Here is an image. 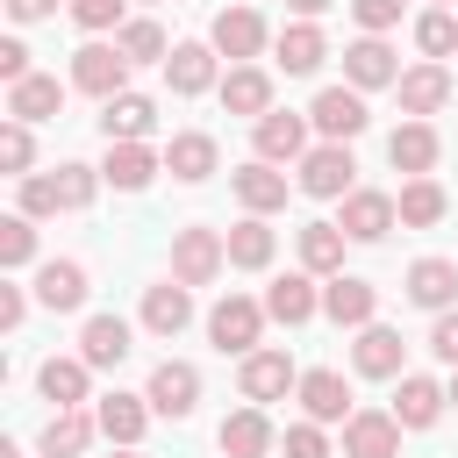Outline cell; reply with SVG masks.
<instances>
[{"instance_id": "obj_14", "label": "cell", "mask_w": 458, "mask_h": 458, "mask_svg": "<svg viewBox=\"0 0 458 458\" xmlns=\"http://www.w3.org/2000/svg\"><path fill=\"white\" fill-rule=\"evenodd\" d=\"M215 93H222V107L243 114V122H265V114H272V72H265V64H229Z\"/></svg>"}, {"instance_id": "obj_23", "label": "cell", "mask_w": 458, "mask_h": 458, "mask_svg": "<svg viewBox=\"0 0 458 458\" xmlns=\"http://www.w3.org/2000/svg\"><path fill=\"white\" fill-rule=\"evenodd\" d=\"M444 408H451V394H444L429 372H401V386H394V422H401V429H429Z\"/></svg>"}, {"instance_id": "obj_50", "label": "cell", "mask_w": 458, "mask_h": 458, "mask_svg": "<svg viewBox=\"0 0 458 458\" xmlns=\"http://www.w3.org/2000/svg\"><path fill=\"white\" fill-rule=\"evenodd\" d=\"M21 315H29V293L21 286H0V329H21Z\"/></svg>"}, {"instance_id": "obj_17", "label": "cell", "mask_w": 458, "mask_h": 458, "mask_svg": "<svg viewBox=\"0 0 458 458\" xmlns=\"http://www.w3.org/2000/svg\"><path fill=\"white\" fill-rule=\"evenodd\" d=\"M208 43H215V50L229 57V64H250V57L265 50V14H258V7H222V14H215V36H208Z\"/></svg>"}, {"instance_id": "obj_30", "label": "cell", "mask_w": 458, "mask_h": 458, "mask_svg": "<svg viewBox=\"0 0 458 458\" xmlns=\"http://www.w3.org/2000/svg\"><path fill=\"white\" fill-rule=\"evenodd\" d=\"M64 114V86L50 72H29L21 86H7V122H57Z\"/></svg>"}, {"instance_id": "obj_43", "label": "cell", "mask_w": 458, "mask_h": 458, "mask_svg": "<svg viewBox=\"0 0 458 458\" xmlns=\"http://www.w3.org/2000/svg\"><path fill=\"white\" fill-rule=\"evenodd\" d=\"M0 165H7L14 179H29V165H36V136H29V122H0Z\"/></svg>"}, {"instance_id": "obj_46", "label": "cell", "mask_w": 458, "mask_h": 458, "mask_svg": "<svg viewBox=\"0 0 458 458\" xmlns=\"http://www.w3.org/2000/svg\"><path fill=\"white\" fill-rule=\"evenodd\" d=\"M279 444H286V458H329V437H322V422H293Z\"/></svg>"}, {"instance_id": "obj_4", "label": "cell", "mask_w": 458, "mask_h": 458, "mask_svg": "<svg viewBox=\"0 0 458 458\" xmlns=\"http://www.w3.org/2000/svg\"><path fill=\"white\" fill-rule=\"evenodd\" d=\"M236 386H243V401H250V408H265V401H286V394L301 386V372H293V358H286V351L258 344V351L236 365Z\"/></svg>"}, {"instance_id": "obj_7", "label": "cell", "mask_w": 458, "mask_h": 458, "mask_svg": "<svg viewBox=\"0 0 458 458\" xmlns=\"http://www.w3.org/2000/svg\"><path fill=\"white\" fill-rule=\"evenodd\" d=\"M394 222H401L394 193H379V186H358V193H344V215H336V229H344L351 243H379Z\"/></svg>"}, {"instance_id": "obj_34", "label": "cell", "mask_w": 458, "mask_h": 458, "mask_svg": "<svg viewBox=\"0 0 458 458\" xmlns=\"http://www.w3.org/2000/svg\"><path fill=\"white\" fill-rule=\"evenodd\" d=\"M86 379H93L86 358H43V365H36V394H43L50 408H86Z\"/></svg>"}, {"instance_id": "obj_35", "label": "cell", "mask_w": 458, "mask_h": 458, "mask_svg": "<svg viewBox=\"0 0 458 458\" xmlns=\"http://www.w3.org/2000/svg\"><path fill=\"white\" fill-rule=\"evenodd\" d=\"M272 50H279V72H293V79H308V72H322V57H329V36H322L315 21H286Z\"/></svg>"}, {"instance_id": "obj_16", "label": "cell", "mask_w": 458, "mask_h": 458, "mask_svg": "<svg viewBox=\"0 0 458 458\" xmlns=\"http://www.w3.org/2000/svg\"><path fill=\"white\" fill-rule=\"evenodd\" d=\"M265 315L286 322V329L315 322V315H322V286H315V272H286V279H272V286H265Z\"/></svg>"}, {"instance_id": "obj_48", "label": "cell", "mask_w": 458, "mask_h": 458, "mask_svg": "<svg viewBox=\"0 0 458 458\" xmlns=\"http://www.w3.org/2000/svg\"><path fill=\"white\" fill-rule=\"evenodd\" d=\"M429 351H437V365H451V372H458V308L429 322Z\"/></svg>"}, {"instance_id": "obj_52", "label": "cell", "mask_w": 458, "mask_h": 458, "mask_svg": "<svg viewBox=\"0 0 458 458\" xmlns=\"http://www.w3.org/2000/svg\"><path fill=\"white\" fill-rule=\"evenodd\" d=\"M286 7H293V14H301V21H315V14H329V7H336V0H286Z\"/></svg>"}, {"instance_id": "obj_6", "label": "cell", "mask_w": 458, "mask_h": 458, "mask_svg": "<svg viewBox=\"0 0 458 458\" xmlns=\"http://www.w3.org/2000/svg\"><path fill=\"white\" fill-rule=\"evenodd\" d=\"M308 122L322 129V143H351V136H365V93L358 86H322L315 93V107H308Z\"/></svg>"}, {"instance_id": "obj_55", "label": "cell", "mask_w": 458, "mask_h": 458, "mask_svg": "<svg viewBox=\"0 0 458 458\" xmlns=\"http://www.w3.org/2000/svg\"><path fill=\"white\" fill-rule=\"evenodd\" d=\"M429 7H444V0H429Z\"/></svg>"}, {"instance_id": "obj_44", "label": "cell", "mask_w": 458, "mask_h": 458, "mask_svg": "<svg viewBox=\"0 0 458 458\" xmlns=\"http://www.w3.org/2000/svg\"><path fill=\"white\" fill-rule=\"evenodd\" d=\"M122 7H129V0H72V21H79L93 43H100L107 29H122Z\"/></svg>"}, {"instance_id": "obj_53", "label": "cell", "mask_w": 458, "mask_h": 458, "mask_svg": "<svg viewBox=\"0 0 458 458\" xmlns=\"http://www.w3.org/2000/svg\"><path fill=\"white\" fill-rule=\"evenodd\" d=\"M444 394H451V408H458V372H451V386H444Z\"/></svg>"}, {"instance_id": "obj_25", "label": "cell", "mask_w": 458, "mask_h": 458, "mask_svg": "<svg viewBox=\"0 0 458 458\" xmlns=\"http://www.w3.org/2000/svg\"><path fill=\"white\" fill-rule=\"evenodd\" d=\"M437 150H444V143H437L429 122H401V129L386 136V165L408 172V179H429V172H437Z\"/></svg>"}, {"instance_id": "obj_20", "label": "cell", "mask_w": 458, "mask_h": 458, "mask_svg": "<svg viewBox=\"0 0 458 458\" xmlns=\"http://www.w3.org/2000/svg\"><path fill=\"white\" fill-rule=\"evenodd\" d=\"M215 165H222V150H215V136H208V129H179V136L165 143V172H172L179 186L215 179Z\"/></svg>"}, {"instance_id": "obj_36", "label": "cell", "mask_w": 458, "mask_h": 458, "mask_svg": "<svg viewBox=\"0 0 458 458\" xmlns=\"http://www.w3.org/2000/svg\"><path fill=\"white\" fill-rule=\"evenodd\" d=\"M222 243H229V265H236V272H265V265H272V250H279V236L265 229V215L229 222V229H222Z\"/></svg>"}, {"instance_id": "obj_42", "label": "cell", "mask_w": 458, "mask_h": 458, "mask_svg": "<svg viewBox=\"0 0 458 458\" xmlns=\"http://www.w3.org/2000/svg\"><path fill=\"white\" fill-rule=\"evenodd\" d=\"M415 50H422L429 64H437V57H451V50H458V21H451L444 7H429V14L415 21Z\"/></svg>"}, {"instance_id": "obj_11", "label": "cell", "mask_w": 458, "mask_h": 458, "mask_svg": "<svg viewBox=\"0 0 458 458\" xmlns=\"http://www.w3.org/2000/svg\"><path fill=\"white\" fill-rule=\"evenodd\" d=\"M293 394H301V415H308V422H322V429L358 415V408H351V386H344V372H329V365L301 372V386H293Z\"/></svg>"}, {"instance_id": "obj_41", "label": "cell", "mask_w": 458, "mask_h": 458, "mask_svg": "<svg viewBox=\"0 0 458 458\" xmlns=\"http://www.w3.org/2000/svg\"><path fill=\"white\" fill-rule=\"evenodd\" d=\"M0 265H7V272L36 265V222H29V215H0Z\"/></svg>"}, {"instance_id": "obj_21", "label": "cell", "mask_w": 458, "mask_h": 458, "mask_svg": "<svg viewBox=\"0 0 458 458\" xmlns=\"http://www.w3.org/2000/svg\"><path fill=\"white\" fill-rule=\"evenodd\" d=\"M157 172H165V157H157L150 143H107V157H100V179H107L114 193H143Z\"/></svg>"}, {"instance_id": "obj_31", "label": "cell", "mask_w": 458, "mask_h": 458, "mask_svg": "<svg viewBox=\"0 0 458 458\" xmlns=\"http://www.w3.org/2000/svg\"><path fill=\"white\" fill-rule=\"evenodd\" d=\"M36 301H43L50 315L86 308V265H79V258H50V265L36 272Z\"/></svg>"}, {"instance_id": "obj_24", "label": "cell", "mask_w": 458, "mask_h": 458, "mask_svg": "<svg viewBox=\"0 0 458 458\" xmlns=\"http://www.w3.org/2000/svg\"><path fill=\"white\" fill-rule=\"evenodd\" d=\"M215 43H172V57H165V79H172V93L179 100H193V93H208V86H222L215 79Z\"/></svg>"}, {"instance_id": "obj_27", "label": "cell", "mask_w": 458, "mask_h": 458, "mask_svg": "<svg viewBox=\"0 0 458 458\" xmlns=\"http://www.w3.org/2000/svg\"><path fill=\"white\" fill-rule=\"evenodd\" d=\"M215 444H222V458H265L279 437H272V422H265V408H236V415H222V429H215Z\"/></svg>"}, {"instance_id": "obj_38", "label": "cell", "mask_w": 458, "mask_h": 458, "mask_svg": "<svg viewBox=\"0 0 458 458\" xmlns=\"http://www.w3.org/2000/svg\"><path fill=\"white\" fill-rule=\"evenodd\" d=\"M394 208H401V229H437V222L451 215V193H444L437 179H408V186L394 193Z\"/></svg>"}, {"instance_id": "obj_54", "label": "cell", "mask_w": 458, "mask_h": 458, "mask_svg": "<svg viewBox=\"0 0 458 458\" xmlns=\"http://www.w3.org/2000/svg\"><path fill=\"white\" fill-rule=\"evenodd\" d=\"M114 458H136V451H114Z\"/></svg>"}, {"instance_id": "obj_9", "label": "cell", "mask_w": 458, "mask_h": 458, "mask_svg": "<svg viewBox=\"0 0 458 458\" xmlns=\"http://www.w3.org/2000/svg\"><path fill=\"white\" fill-rule=\"evenodd\" d=\"M143 401H150L157 415H172V422H186V415L200 408V372H193L186 358H165V365L150 372V386H143Z\"/></svg>"}, {"instance_id": "obj_12", "label": "cell", "mask_w": 458, "mask_h": 458, "mask_svg": "<svg viewBox=\"0 0 458 458\" xmlns=\"http://www.w3.org/2000/svg\"><path fill=\"white\" fill-rule=\"evenodd\" d=\"M401 286H408V301H415V308L451 315V308H458V258H415Z\"/></svg>"}, {"instance_id": "obj_3", "label": "cell", "mask_w": 458, "mask_h": 458, "mask_svg": "<svg viewBox=\"0 0 458 458\" xmlns=\"http://www.w3.org/2000/svg\"><path fill=\"white\" fill-rule=\"evenodd\" d=\"M301 193H308V200H344V193H358V157H351V143H315V150L301 157Z\"/></svg>"}, {"instance_id": "obj_22", "label": "cell", "mask_w": 458, "mask_h": 458, "mask_svg": "<svg viewBox=\"0 0 458 458\" xmlns=\"http://www.w3.org/2000/svg\"><path fill=\"white\" fill-rule=\"evenodd\" d=\"M229 186H236L243 215H279V208H286V172H279V165H265V157L236 165V172H229Z\"/></svg>"}, {"instance_id": "obj_45", "label": "cell", "mask_w": 458, "mask_h": 458, "mask_svg": "<svg viewBox=\"0 0 458 458\" xmlns=\"http://www.w3.org/2000/svg\"><path fill=\"white\" fill-rule=\"evenodd\" d=\"M14 215H29V222L57 215V186H50L43 172H29V179H21V193H14Z\"/></svg>"}, {"instance_id": "obj_18", "label": "cell", "mask_w": 458, "mask_h": 458, "mask_svg": "<svg viewBox=\"0 0 458 458\" xmlns=\"http://www.w3.org/2000/svg\"><path fill=\"white\" fill-rule=\"evenodd\" d=\"M344 86H358V93H372V86H401V64H394L386 36H358V43L344 50Z\"/></svg>"}, {"instance_id": "obj_47", "label": "cell", "mask_w": 458, "mask_h": 458, "mask_svg": "<svg viewBox=\"0 0 458 458\" xmlns=\"http://www.w3.org/2000/svg\"><path fill=\"white\" fill-rule=\"evenodd\" d=\"M351 14H358L365 36H386V29L401 21V0H351Z\"/></svg>"}, {"instance_id": "obj_32", "label": "cell", "mask_w": 458, "mask_h": 458, "mask_svg": "<svg viewBox=\"0 0 458 458\" xmlns=\"http://www.w3.org/2000/svg\"><path fill=\"white\" fill-rule=\"evenodd\" d=\"M136 344H129V322L122 315H86V329H79V358L93 365V372H107V365H122Z\"/></svg>"}, {"instance_id": "obj_40", "label": "cell", "mask_w": 458, "mask_h": 458, "mask_svg": "<svg viewBox=\"0 0 458 458\" xmlns=\"http://www.w3.org/2000/svg\"><path fill=\"white\" fill-rule=\"evenodd\" d=\"M50 186H57V208H64V215H79V208H93V193H100L107 179H100V165H79V157H72V165H57V172H50Z\"/></svg>"}, {"instance_id": "obj_28", "label": "cell", "mask_w": 458, "mask_h": 458, "mask_svg": "<svg viewBox=\"0 0 458 458\" xmlns=\"http://www.w3.org/2000/svg\"><path fill=\"white\" fill-rule=\"evenodd\" d=\"M93 437H100V415H93V408H57V415L43 422V437H36V451H43V458H79Z\"/></svg>"}, {"instance_id": "obj_49", "label": "cell", "mask_w": 458, "mask_h": 458, "mask_svg": "<svg viewBox=\"0 0 458 458\" xmlns=\"http://www.w3.org/2000/svg\"><path fill=\"white\" fill-rule=\"evenodd\" d=\"M0 79H7V86H21V79H29V43H21V36H7V43H0Z\"/></svg>"}, {"instance_id": "obj_13", "label": "cell", "mask_w": 458, "mask_h": 458, "mask_svg": "<svg viewBox=\"0 0 458 458\" xmlns=\"http://www.w3.org/2000/svg\"><path fill=\"white\" fill-rule=\"evenodd\" d=\"M344 458H401V422L394 408H358L344 422Z\"/></svg>"}, {"instance_id": "obj_15", "label": "cell", "mask_w": 458, "mask_h": 458, "mask_svg": "<svg viewBox=\"0 0 458 458\" xmlns=\"http://www.w3.org/2000/svg\"><path fill=\"white\" fill-rule=\"evenodd\" d=\"M250 143H258V157L265 165H301L308 157V114H265V122H250Z\"/></svg>"}, {"instance_id": "obj_1", "label": "cell", "mask_w": 458, "mask_h": 458, "mask_svg": "<svg viewBox=\"0 0 458 458\" xmlns=\"http://www.w3.org/2000/svg\"><path fill=\"white\" fill-rule=\"evenodd\" d=\"M265 301H250V293H222L215 308H208V336H215V351L222 358H250L258 351V336H265Z\"/></svg>"}, {"instance_id": "obj_39", "label": "cell", "mask_w": 458, "mask_h": 458, "mask_svg": "<svg viewBox=\"0 0 458 458\" xmlns=\"http://www.w3.org/2000/svg\"><path fill=\"white\" fill-rule=\"evenodd\" d=\"M114 43H122V57H129V64H165V57H172V43H165V29H157L150 14L122 21V29H114Z\"/></svg>"}, {"instance_id": "obj_26", "label": "cell", "mask_w": 458, "mask_h": 458, "mask_svg": "<svg viewBox=\"0 0 458 458\" xmlns=\"http://www.w3.org/2000/svg\"><path fill=\"white\" fill-rule=\"evenodd\" d=\"M193 322V286H179V279H165V286H143V329L150 336H179Z\"/></svg>"}, {"instance_id": "obj_29", "label": "cell", "mask_w": 458, "mask_h": 458, "mask_svg": "<svg viewBox=\"0 0 458 458\" xmlns=\"http://www.w3.org/2000/svg\"><path fill=\"white\" fill-rule=\"evenodd\" d=\"M394 93H401V114H408V122H429V114L451 100V72H444V64H415V72H401Z\"/></svg>"}, {"instance_id": "obj_19", "label": "cell", "mask_w": 458, "mask_h": 458, "mask_svg": "<svg viewBox=\"0 0 458 458\" xmlns=\"http://www.w3.org/2000/svg\"><path fill=\"white\" fill-rule=\"evenodd\" d=\"M157 129V100L150 93H114V100H100V136L107 143H143Z\"/></svg>"}, {"instance_id": "obj_10", "label": "cell", "mask_w": 458, "mask_h": 458, "mask_svg": "<svg viewBox=\"0 0 458 458\" xmlns=\"http://www.w3.org/2000/svg\"><path fill=\"white\" fill-rule=\"evenodd\" d=\"M93 415H100V437H107L114 451H136L157 408H150L143 394H122V386H114V394H100V401H93Z\"/></svg>"}, {"instance_id": "obj_2", "label": "cell", "mask_w": 458, "mask_h": 458, "mask_svg": "<svg viewBox=\"0 0 458 458\" xmlns=\"http://www.w3.org/2000/svg\"><path fill=\"white\" fill-rule=\"evenodd\" d=\"M222 265H229V243H222V229H208V222H186V229L172 236V279H179V286H208Z\"/></svg>"}, {"instance_id": "obj_51", "label": "cell", "mask_w": 458, "mask_h": 458, "mask_svg": "<svg viewBox=\"0 0 458 458\" xmlns=\"http://www.w3.org/2000/svg\"><path fill=\"white\" fill-rule=\"evenodd\" d=\"M7 14L29 29V21H50V14H57V0H7Z\"/></svg>"}, {"instance_id": "obj_8", "label": "cell", "mask_w": 458, "mask_h": 458, "mask_svg": "<svg viewBox=\"0 0 458 458\" xmlns=\"http://www.w3.org/2000/svg\"><path fill=\"white\" fill-rule=\"evenodd\" d=\"M322 315H329L336 329H372V315H379V286L358 279V272H336V279L322 286Z\"/></svg>"}, {"instance_id": "obj_5", "label": "cell", "mask_w": 458, "mask_h": 458, "mask_svg": "<svg viewBox=\"0 0 458 458\" xmlns=\"http://www.w3.org/2000/svg\"><path fill=\"white\" fill-rule=\"evenodd\" d=\"M72 86L93 93V100L129 93V57H122V43H86V50H72Z\"/></svg>"}, {"instance_id": "obj_33", "label": "cell", "mask_w": 458, "mask_h": 458, "mask_svg": "<svg viewBox=\"0 0 458 458\" xmlns=\"http://www.w3.org/2000/svg\"><path fill=\"white\" fill-rule=\"evenodd\" d=\"M401 329H386V322H372V329H358V344H351V365L365 372V379H401Z\"/></svg>"}, {"instance_id": "obj_37", "label": "cell", "mask_w": 458, "mask_h": 458, "mask_svg": "<svg viewBox=\"0 0 458 458\" xmlns=\"http://www.w3.org/2000/svg\"><path fill=\"white\" fill-rule=\"evenodd\" d=\"M293 243H301V272H315V279H336V272H344V243H351V236H344L336 222H308Z\"/></svg>"}]
</instances>
